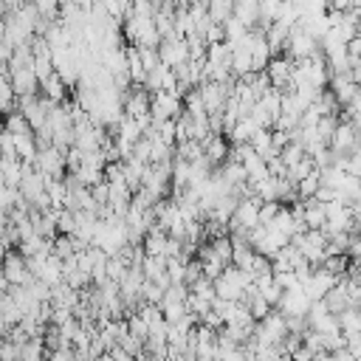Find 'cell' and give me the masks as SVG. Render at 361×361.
Returning <instances> with one entry per match:
<instances>
[{
  "label": "cell",
  "instance_id": "6da1fadb",
  "mask_svg": "<svg viewBox=\"0 0 361 361\" xmlns=\"http://www.w3.org/2000/svg\"><path fill=\"white\" fill-rule=\"evenodd\" d=\"M158 62L164 65V68H178V65H183V62H189V56H186V42L180 39V37H169V39H161L158 42Z\"/></svg>",
  "mask_w": 361,
  "mask_h": 361
},
{
  "label": "cell",
  "instance_id": "7a4b0ae2",
  "mask_svg": "<svg viewBox=\"0 0 361 361\" xmlns=\"http://www.w3.org/2000/svg\"><path fill=\"white\" fill-rule=\"evenodd\" d=\"M34 169L42 175V178H62L65 175V161H62V152L48 147L42 152H37L34 158Z\"/></svg>",
  "mask_w": 361,
  "mask_h": 361
},
{
  "label": "cell",
  "instance_id": "3957f363",
  "mask_svg": "<svg viewBox=\"0 0 361 361\" xmlns=\"http://www.w3.org/2000/svg\"><path fill=\"white\" fill-rule=\"evenodd\" d=\"M290 68H293V62H290V59H285V56H271L262 73L268 76L271 87L282 93V90L290 85Z\"/></svg>",
  "mask_w": 361,
  "mask_h": 361
},
{
  "label": "cell",
  "instance_id": "277c9868",
  "mask_svg": "<svg viewBox=\"0 0 361 361\" xmlns=\"http://www.w3.org/2000/svg\"><path fill=\"white\" fill-rule=\"evenodd\" d=\"M0 271H3V279L8 285H25L31 279L28 271H25V262L17 251H6V257L0 259Z\"/></svg>",
  "mask_w": 361,
  "mask_h": 361
},
{
  "label": "cell",
  "instance_id": "5b68a950",
  "mask_svg": "<svg viewBox=\"0 0 361 361\" xmlns=\"http://www.w3.org/2000/svg\"><path fill=\"white\" fill-rule=\"evenodd\" d=\"M8 85H11L14 96H37V93H39V82H37V76H34L31 68L11 71V73H8Z\"/></svg>",
  "mask_w": 361,
  "mask_h": 361
},
{
  "label": "cell",
  "instance_id": "8992f818",
  "mask_svg": "<svg viewBox=\"0 0 361 361\" xmlns=\"http://www.w3.org/2000/svg\"><path fill=\"white\" fill-rule=\"evenodd\" d=\"M336 282H338L336 276H327V274H322V271H313V274L302 282V293H305L310 302H319Z\"/></svg>",
  "mask_w": 361,
  "mask_h": 361
},
{
  "label": "cell",
  "instance_id": "52a82bcc",
  "mask_svg": "<svg viewBox=\"0 0 361 361\" xmlns=\"http://www.w3.org/2000/svg\"><path fill=\"white\" fill-rule=\"evenodd\" d=\"M203 158L217 169L220 164H226V158H228V141L223 138V135H209L203 144Z\"/></svg>",
  "mask_w": 361,
  "mask_h": 361
},
{
  "label": "cell",
  "instance_id": "ba28073f",
  "mask_svg": "<svg viewBox=\"0 0 361 361\" xmlns=\"http://www.w3.org/2000/svg\"><path fill=\"white\" fill-rule=\"evenodd\" d=\"M231 17L237 23H243L245 28H254L257 20H259V0H240V3H234Z\"/></svg>",
  "mask_w": 361,
  "mask_h": 361
},
{
  "label": "cell",
  "instance_id": "9c48e42d",
  "mask_svg": "<svg viewBox=\"0 0 361 361\" xmlns=\"http://www.w3.org/2000/svg\"><path fill=\"white\" fill-rule=\"evenodd\" d=\"M322 302H324V307H327V313H330V316H341L347 307H353V305H350V299H347V293L341 290V285H338V282H336V285L322 296Z\"/></svg>",
  "mask_w": 361,
  "mask_h": 361
},
{
  "label": "cell",
  "instance_id": "30bf717a",
  "mask_svg": "<svg viewBox=\"0 0 361 361\" xmlns=\"http://www.w3.org/2000/svg\"><path fill=\"white\" fill-rule=\"evenodd\" d=\"M39 96H45V99H51V102L62 104V102L71 96V90L62 85V79H59L56 73H51L45 82H39Z\"/></svg>",
  "mask_w": 361,
  "mask_h": 361
},
{
  "label": "cell",
  "instance_id": "8fae6325",
  "mask_svg": "<svg viewBox=\"0 0 361 361\" xmlns=\"http://www.w3.org/2000/svg\"><path fill=\"white\" fill-rule=\"evenodd\" d=\"M39 282H45L48 288H54V285H59L62 282V259H56V257H45V262H42V268H39V276H37Z\"/></svg>",
  "mask_w": 361,
  "mask_h": 361
},
{
  "label": "cell",
  "instance_id": "7c38bea8",
  "mask_svg": "<svg viewBox=\"0 0 361 361\" xmlns=\"http://www.w3.org/2000/svg\"><path fill=\"white\" fill-rule=\"evenodd\" d=\"M0 178L8 189H17L23 180V164L14 158H0Z\"/></svg>",
  "mask_w": 361,
  "mask_h": 361
},
{
  "label": "cell",
  "instance_id": "4fadbf2b",
  "mask_svg": "<svg viewBox=\"0 0 361 361\" xmlns=\"http://www.w3.org/2000/svg\"><path fill=\"white\" fill-rule=\"evenodd\" d=\"M336 322H338L341 336H358L361 333V313H358V307H347L341 316H336Z\"/></svg>",
  "mask_w": 361,
  "mask_h": 361
},
{
  "label": "cell",
  "instance_id": "5bb4252c",
  "mask_svg": "<svg viewBox=\"0 0 361 361\" xmlns=\"http://www.w3.org/2000/svg\"><path fill=\"white\" fill-rule=\"evenodd\" d=\"M231 8H234L231 0H212V3H206V14H209V20L214 25H223L231 17Z\"/></svg>",
  "mask_w": 361,
  "mask_h": 361
},
{
  "label": "cell",
  "instance_id": "9a60e30c",
  "mask_svg": "<svg viewBox=\"0 0 361 361\" xmlns=\"http://www.w3.org/2000/svg\"><path fill=\"white\" fill-rule=\"evenodd\" d=\"M3 130L8 133V135H31V127H28V121L17 113V110H11L8 116H3Z\"/></svg>",
  "mask_w": 361,
  "mask_h": 361
},
{
  "label": "cell",
  "instance_id": "2e32d148",
  "mask_svg": "<svg viewBox=\"0 0 361 361\" xmlns=\"http://www.w3.org/2000/svg\"><path fill=\"white\" fill-rule=\"evenodd\" d=\"M209 254H212V259H217L220 265H228V262H231V240H228V234L212 240V243H209Z\"/></svg>",
  "mask_w": 361,
  "mask_h": 361
},
{
  "label": "cell",
  "instance_id": "e0dca14e",
  "mask_svg": "<svg viewBox=\"0 0 361 361\" xmlns=\"http://www.w3.org/2000/svg\"><path fill=\"white\" fill-rule=\"evenodd\" d=\"M164 265H166L164 257H144V262H141L144 279H147V282H158V279L164 276Z\"/></svg>",
  "mask_w": 361,
  "mask_h": 361
},
{
  "label": "cell",
  "instance_id": "ac0fdd59",
  "mask_svg": "<svg viewBox=\"0 0 361 361\" xmlns=\"http://www.w3.org/2000/svg\"><path fill=\"white\" fill-rule=\"evenodd\" d=\"M45 347H42V341L39 338H28L23 347H20V355H17V361H45Z\"/></svg>",
  "mask_w": 361,
  "mask_h": 361
},
{
  "label": "cell",
  "instance_id": "d6986e66",
  "mask_svg": "<svg viewBox=\"0 0 361 361\" xmlns=\"http://www.w3.org/2000/svg\"><path fill=\"white\" fill-rule=\"evenodd\" d=\"M316 189H319V169L296 183V195H299V200H310V197L316 195Z\"/></svg>",
  "mask_w": 361,
  "mask_h": 361
},
{
  "label": "cell",
  "instance_id": "ffe728a7",
  "mask_svg": "<svg viewBox=\"0 0 361 361\" xmlns=\"http://www.w3.org/2000/svg\"><path fill=\"white\" fill-rule=\"evenodd\" d=\"M124 274H127V265H124V259H118V257H107V262H104V276L110 279V282H121L124 279Z\"/></svg>",
  "mask_w": 361,
  "mask_h": 361
},
{
  "label": "cell",
  "instance_id": "44dd1931",
  "mask_svg": "<svg viewBox=\"0 0 361 361\" xmlns=\"http://www.w3.org/2000/svg\"><path fill=\"white\" fill-rule=\"evenodd\" d=\"M0 316L14 327V324H20V319H23V310L11 302V296H0Z\"/></svg>",
  "mask_w": 361,
  "mask_h": 361
},
{
  "label": "cell",
  "instance_id": "7402d4cb",
  "mask_svg": "<svg viewBox=\"0 0 361 361\" xmlns=\"http://www.w3.org/2000/svg\"><path fill=\"white\" fill-rule=\"evenodd\" d=\"M56 234H59V237H73V234H76V220H73V214L65 212V209H59V214H56Z\"/></svg>",
  "mask_w": 361,
  "mask_h": 361
},
{
  "label": "cell",
  "instance_id": "603a6c76",
  "mask_svg": "<svg viewBox=\"0 0 361 361\" xmlns=\"http://www.w3.org/2000/svg\"><path fill=\"white\" fill-rule=\"evenodd\" d=\"M245 310H248V316H251L254 322H262V319L271 313V305H268V302H265V299L257 293V296H254V299L245 305Z\"/></svg>",
  "mask_w": 361,
  "mask_h": 361
},
{
  "label": "cell",
  "instance_id": "cb8c5ba5",
  "mask_svg": "<svg viewBox=\"0 0 361 361\" xmlns=\"http://www.w3.org/2000/svg\"><path fill=\"white\" fill-rule=\"evenodd\" d=\"M279 209H282V203H259V209H257V223H259L262 228H268Z\"/></svg>",
  "mask_w": 361,
  "mask_h": 361
},
{
  "label": "cell",
  "instance_id": "d4e9b609",
  "mask_svg": "<svg viewBox=\"0 0 361 361\" xmlns=\"http://www.w3.org/2000/svg\"><path fill=\"white\" fill-rule=\"evenodd\" d=\"M124 322H127V333H130L133 338H138V341H144V338L149 336V327H147V324H144V322H141V319H138L135 313H130V316H127Z\"/></svg>",
  "mask_w": 361,
  "mask_h": 361
},
{
  "label": "cell",
  "instance_id": "484cf974",
  "mask_svg": "<svg viewBox=\"0 0 361 361\" xmlns=\"http://www.w3.org/2000/svg\"><path fill=\"white\" fill-rule=\"evenodd\" d=\"M302 155H305V149H302V144H296V141H290V144H288V147H285V149L279 152V161H282V164H285V169H288V166H293V164H296V161H299Z\"/></svg>",
  "mask_w": 361,
  "mask_h": 361
},
{
  "label": "cell",
  "instance_id": "4316f807",
  "mask_svg": "<svg viewBox=\"0 0 361 361\" xmlns=\"http://www.w3.org/2000/svg\"><path fill=\"white\" fill-rule=\"evenodd\" d=\"M116 344H118V347H121V350H124V353H127V355H130L133 361H135V358L141 355V350H144V341H138V338H133L130 333H127V336H121V338H118Z\"/></svg>",
  "mask_w": 361,
  "mask_h": 361
},
{
  "label": "cell",
  "instance_id": "83f0119b",
  "mask_svg": "<svg viewBox=\"0 0 361 361\" xmlns=\"http://www.w3.org/2000/svg\"><path fill=\"white\" fill-rule=\"evenodd\" d=\"M138 59H141V68L149 73V71H155L161 62H158V51L155 48H138Z\"/></svg>",
  "mask_w": 361,
  "mask_h": 361
},
{
  "label": "cell",
  "instance_id": "f1b7e54d",
  "mask_svg": "<svg viewBox=\"0 0 361 361\" xmlns=\"http://www.w3.org/2000/svg\"><path fill=\"white\" fill-rule=\"evenodd\" d=\"M248 274L257 279V276H265V274H271V259H265V257H259V254H254L251 257V265H248Z\"/></svg>",
  "mask_w": 361,
  "mask_h": 361
},
{
  "label": "cell",
  "instance_id": "f546056e",
  "mask_svg": "<svg viewBox=\"0 0 361 361\" xmlns=\"http://www.w3.org/2000/svg\"><path fill=\"white\" fill-rule=\"evenodd\" d=\"M200 276H203V274H200V259H189V262L183 265V285L192 288Z\"/></svg>",
  "mask_w": 361,
  "mask_h": 361
},
{
  "label": "cell",
  "instance_id": "4dcf8cb0",
  "mask_svg": "<svg viewBox=\"0 0 361 361\" xmlns=\"http://www.w3.org/2000/svg\"><path fill=\"white\" fill-rule=\"evenodd\" d=\"M0 158H14L17 161V155H14V135H8L6 130L0 133Z\"/></svg>",
  "mask_w": 361,
  "mask_h": 361
},
{
  "label": "cell",
  "instance_id": "1f68e13d",
  "mask_svg": "<svg viewBox=\"0 0 361 361\" xmlns=\"http://www.w3.org/2000/svg\"><path fill=\"white\" fill-rule=\"evenodd\" d=\"M73 316H71V310H65V307H54L51 310V322L48 324H54V327H62L65 322H71Z\"/></svg>",
  "mask_w": 361,
  "mask_h": 361
},
{
  "label": "cell",
  "instance_id": "d6a6232c",
  "mask_svg": "<svg viewBox=\"0 0 361 361\" xmlns=\"http://www.w3.org/2000/svg\"><path fill=\"white\" fill-rule=\"evenodd\" d=\"M45 361H73V353L71 350H56V353H48Z\"/></svg>",
  "mask_w": 361,
  "mask_h": 361
},
{
  "label": "cell",
  "instance_id": "836d02e7",
  "mask_svg": "<svg viewBox=\"0 0 361 361\" xmlns=\"http://www.w3.org/2000/svg\"><path fill=\"white\" fill-rule=\"evenodd\" d=\"M220 361H245V355H243L240 350H231V353H226V355H220Z\"/></svg>",
  "mask_w": 361,
  "mask_h": 361
},
{
  "label": "cell",
  "instance_id": "e575fe53",
  "mask_svg": "<svg viewBox=\"0 0 361 361\" xmlns=\"http://www.w3.org/2000/svg\"><path fill=\"white\" fill-rule=\"evenodd\" d=\"M8 330H11V324H8V322L0 316V338H6V336H8Z\"/></svg>",
  "mask_w": 361,
  "mask_h": 361
},
{
  "label": "cell",
  "instance_id": "d590c367",
  "mask_svg": "<svg viewBox=\"0 0 361 361\" xmlns=\"http://www.w3.org/2000/svg\"><path fill=\"white\" fill-rule=\"evenodd\" d=\"M3 186H6V183H3V178H0V189H3Z\"/></svg>",
  "mask_w": 361,
  "mask_h": 361
}]
</instances>
